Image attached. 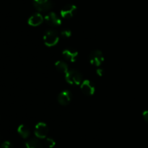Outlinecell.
Masks as SVG:
<instances>
[{
    "instance_id": "1",
    "label": "cell",
    "mask_w": 148,
    "mask_h": 148,
    "mask_svg": "<svg viewBox=\"0 0 148 148\" xmlns=\"http://www.w3.org/2000/svg\"><path fill=\"white\" fill-rule=\"evenodd\" d=\"M59 33L55 30H49L43 36V41L47 46H53L59 42Z\"/></svg>"
},
{
    "instance_id": "2",
    "label": "cell",
    "mask_w": 148,
    "mask_h": 148,
    "mask_svg": "<svg viewBox=\"0 0 148 148\" xmlns=\"http://www.w3.org/2000/svg\"><path fill=\"white\" fill-rule=\"evenodd\" d=\"M65 78L69 84L72 85H79L82 82V74L77 70H69L65 74Z\"/></svg>"
},
{
    "instance_id": "3",
    "label": "cell",
    "mask_w": 148,
    "mask_h": 148,
    "mask_svg": "<svg viewBox=\"0 0 148 148\" xmlns=\"http://www.w3.org/2000/svg\"><path fill=\"white\" fill-rule=\"evenodd\" d=\"M89 60L92 65L95 66H100L104 61L103 54L99 49L93 50L90 54Z\"/></svg>"
},
{
    "instance_id": "4",
    "label": "cell",
    "mask_w": 148,
    "mask_h": 148,
    "mask_svg": "<svg viewBox=\"0 0 148 148\" xmlns=\"http://www.w3.org/2000/svg\"><path fill=\"white\" fill-rule=\"evenodd\" d=\"M35 135L38 139H46L49 133V127L47 124L43 122L37 123L34 130Z\"/></svg>"
},
{
    "instance_id": "5",
    "label": "cell",
    "mask_w": 148,
    "mask_h": 148,
    "mask_svg": "<svg viewBox=\"0 0 148 148\" xmlns=\"http://www.w3.org/2000/svg\"><path fill=\"white\" fill-rule=\"evenodd\" d=\"M33 5L39 12H47L53 7L51 0H33Z\"/></svg>"
},
{
    "instance_id": "6",
    "label": "cell",
    "mask_w": 148,
    "mask_h": 148,
    "mask_svg": "<svg viewBox=\"0 0 148 148\" xmlns=\"http://www.w3.org/2000/svg\"><path fill=\"white\" fill-rule=\"evenodd\" d=\"M77 11V7L74 4H66L61 10L60 14L63 18L69 19L72 18L75 15Z\"/></svg>"
},
{
    "instance_id": "7",
    "label": "cell",
    "mask_w": 148,
    "mask_h": 148,
    "mask_svg": "<svg viewBox=\"0 0 148 148\" xmlns=\"http://www.w3.org/2000/svg\"><path fill=\"white\" fill-rule=\"evenodd\" d=\"M80 89L82 90V93L88 96L92 95L95 91V86L90 80H84L81 83Z\"/></svg>"
},
{
    "instance_id": "8",
    "label": "cell",
    "mask_w": 148,
    "mask_h": 148,
    "mask_svg": "<svg viewBox=\"0 0 148 148\" xmlns=\"http://www.w3.org/2000/svg\"><path fill=\"white\" fill-rule=\"evenodd\" d=\"M45 20L46 23L51 26H60L62 23V20L60 17L57 15L55 12H51L45 16Z\"/></svg>"
},
{
    "instance_id": "9",
    "label": "cell",
    "mask_w": 148,
    "mask_h": 148,
    "mask_svg": "<svg viewBox=\"0 0 148 148\" xmlns=\"http://www.w3.org/2000/svg\"><path fill=\"white\" fill-rule=\"evenodd\" d=\"M72 94L69 90H64L58 96V102L62 105H67L72 100Z\"/></svg>"
},
{
    "instance_id": "10",
    "label": "cell",
    "mask_w": 148,
    "mask_h": 148,
    "mask_svg": "<svg viewBox=\"0 0 148 148\" xmlns=\"http://www.w3.org/2000/svg\"><path fill=\"white\" fill-rule=\"evenodd\" d=\"M62 55L68 61L71 62H75L78 57V52L75 49H66L63 51Z\"/></svg>"
},
{
    "instance_id": "11",
    "label": "cell",
    "mask_w": 148,
    "mask_h": 148,
    "mask_svg": "<svg viewBox=\"0 0 148 148\" xmlns=\"http://www.w3.org/2000/svg\"><path fill=\"white\" fill-rule=\"evenodd\" d=\"M43 21V17L40 13H35L32 15L28 19V24L32 26H38L41 24Z\"/></svg>"
},
{
    "instance_id": "12",
    "label": "cell",
    "mask_w": 148,
    "mask_h": 148,
    "mask_svg": "<svg viewBox=\"0 0 148 148\" xmlns=\"http://www.w3.org/2000/svg\"><path fill=\"white\" fill-rule=\"evenodd\" d=\"M26 148H43L41 142L38 139H31L25 142Z\"/></svg>"
},
{
    "instance_id": "13",
    "label": "cell",
    "mask_w": 148,
    "mask_h": 148,
    "mask_svg": "<svg viewBox=\"0 0 148 148\" xmlns=\"http://www.w3.org/2000/svg\"><path fill=\"white\" fill-rule=\"evenodd\" d=\"M17 132H18L19 134H20L23 139H27V138L29 137V136H30V134L29 129L24 124H21L18 126V128H17Z\"/></svg>"
},
{
    "instance_id": "14",
    "label": "cell",
    "mask_w": 148,
    "mask_h": 148,
    "mask_svg": "<svg viewBox=\"0 0 148 148\" xmlns=\"http://www.w3.org/2000/svg\"><path fill=\"white\" fill-rule=\"evenodd\" d=\"M55 67L57 69V71H59L60 73H62L66 74L69 71L67 64L62 60L56 61L55 62Z\"/></svg>"
},
{
    "instance_id": "15",
    "label": "cell",
    "mask_w": 148,
    "mask_h": 148,
    "mask_svg": "<svg viewBox=\"0 0 148 148\" xmlns=\"http://www.w3.org/2000/svg\"><path fill=\"white\" fill-rule=\"evenodd\" d=\"M45 143H46V146L49 148L54 147L55 145H56V142H55V140L51 137H46V139H45Z\"/></svg>"
},
{
    "instance_id": "16",
    "label": "cell",
    "mask_w": 148,
    "mask_h": 148,
    "mask_svg": "<svg viewBox=\"0 0 148 148\" xmlns=\"http://www.w3.org/2000/svg\"><path fill=\"white\" fill-rule=\"evenodd\" d=\"M61 35H62L63 37L66 39V38H69L72 36V32H71V30H69V29H64V30H63L62 31Z\"/></svg>"
},
{
    "instance_id": "17",
    "label": "cell",
    "mask_w": 148,
    "mask_h": 148,
    "mask_svg": "<svg viewBox=\"0 0 148 148\" xmlns=\"http://www.w3.org/2000/svg\"><path fill=\"white\" fill-rule=\"evenodd\" d=\"M0 148H14L13 145L10 141H5L0 145Z\"/></svg>"
},
{
    "instance_id": "18",
    "label": "cell",
    "mask_w": 148,
    "mask_h": 148,
    "mask_svg": "<svg viewBox=\"0 0 148 148\" xmlns=\"http://www.w3.org/2000/svg\"><path fill=\"white\" fill-rule=\"evenodd\" d=\"M96 73L98 75H99V76H102V75H103L104 71L103 69H102V68H98L96 71Z\"/></svg>"
},
{
    "instance_id": "19",
    "label": "cell",
    "mask_w": 148,
    "mask_h": 148,
    "mask_svg": "<svg viewBox=\"0 0 148 148\" xmlns=\"http://www.w3.org/2000/svg\"><path fill=\"white\" fill-rule=\"evenodd\" d=\"M143 118H144V119L145 120V121L148 123V110H145V112H143Z\"/></svg>"
}]
</instances>
